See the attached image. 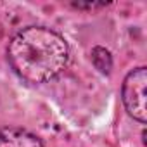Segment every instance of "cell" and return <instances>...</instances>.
Returning a JSON list of instances; mask_svg holds the SVG:
<instances>
[{"label": "cell", "mask_w": 147, "mask_h": 147, "mask_svg": "<svg viewBox=\"0 0 147 147\" xmlns=\"http://www.w3.org/2000/svg\"><path fill=\"white\" fill-rule=\"evenodd\" d=\"M7 54L12 69L23 80L45 83L64 69L69 49L59 33L43 26H28L11 40Z\"/></svg>", "instance_id": "6da1fadb"}, {"label": "cell", "mask_w": 147, "mask_h": 147, "mask_svg": "<svg viewBox=\"0 0 147 147\" xmlns=\"http://www.w3.org/2000/svg\"><path fill=\"white\" fill-rule=\"evenodd\" d=\"M123 104L137 121H147V69L137 67L123 82Z\"/></svg>", "instance_id": "7a4b0ae2"}, {"label": "cell", "mask_w": 147, "mask_h": 147, "mask_svg": "<svg viewBox=\"0 0 147 147\" xmlns=\"http://www.w3.org/2000/svg\"><path fill=\"white\" fill-rule=\"evenodd\" d=\"M92 62L100 73H104V75H109L111 69H113L111 52L107 49H104V47H94V50H92Z\"/></svg>", "instance_id": "277c9868"}, {"label": "cell", "mask_w": 147, "mask_h": 147, "mask_svg": "<svg viewBox=\"0 0 147 147\" xmlns=\"http://www.w3.org/2000/svg\"><path fill=\"white\" fill-rule=\"evenodd\" d=\"M0 147H43L42 140L23 128H0Z\"/></svg>", "instance_id": "3957f363"}]
</instances>
